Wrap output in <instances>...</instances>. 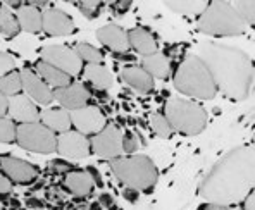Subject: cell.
Wrapping results in <instances>:
<instances>
[{
	"instance_id": "obj_35",
	"label": "cell",
	"mask_w": 255,
	"mask_h": 210,
	"mask_svg": "<svg viewBox=\"0 0 255 210\" xmlns=\"http://www.w3.org/2000/svg\"><path fill=\"white\" fill-rule=\"evenodd\" d=\"M12 67H14L12 57H10V55H7V54H2V52H0V78L5 76V74H9Z\"/></svg>"
},
{
	"instance_id": "obj_48",
	"label": "cell",
	"mask_w": 255,
	"mask_h": 210,
	"mask_svg": "<svg viewBox=\"0 0 255 210\" xmlns=\"http://www.w3.org/2000/svg\"><path fill=\"white\" fill-rule=\"evenodd\" d=\"M10 207H12L14 210H17V209L21 207V205H19V202H17L16 198H14V200H10Z\"/></svg>"
},
{
	"instance_id": "obj_47",
	"label": "cell",
	"mask_w": 255,
	"mask_h": 210,
	"mask_svg": "<svg viewBox=\"0 0 255 210\" xmlns=\"http://www.w3.org/2000/svg\"><path fill=\"white\" fill-rule=\"evenodd\" d=\"M90 210H102V205H100L99 202H93V204L90 205Z\"/></svg>"
},
{
	"instance_id": "obj_14",
	"label": "cell",
	"mask_w": 255,
	"mask_h": 210,
	"mask_svg": "<svg viewBox=\"0 0 255 210\" xmlns=\"http://www.w3.org/2000/svg\"><path fill=\"white\" fill-rule=\"evenodd\" d=\"M19 74H21V85L22 90L26 92V97L33 99L40 105H47L54 100V92L50 90V86H47L40 80L38 74L29 69H22Z\"/></svg>"
},
{
	"instance_id": "obj_23",
	"label": "cell",
	"mask_w": 255,
	"mask_h": 210,
	"mask_svg": "<svg viewBox=\"0 0 255 210\" xmlns=\"http://www.w3.org/2000/svg\"><path fill=\"white\" fill-rule=\"evenodd\" d=\"M43 126H47L52 133H67L71 127V117L69 112L64 108H48L42 112Z\"/></svg>"
},
{
	"instance_id": "obj_34",
	"label": "cell",
	"mask_w": 255,
	"mask_h": 210,
	"mask_svg": "<svg viewBox=\"0 0 255 210\" xmlns=\"http://www.w3.org/2000/svg\"><path fill=\"white\" fill-rule=\"evenodd\" d=\"M138 148H140V143H138L136 134L131 133V131H126L125 136H123V150L128 153H134L138 152Z\"/></svg>"
},
{
	"instance_id": "obj_39",
	"label": "cell",
	"mask_w": 255,
	"mask_h": 210,
	"mask_svg": "<svg viewBox=\"0 0 255 210\" xmlns=\"http://www.w3.org/2000/svg\"><path fill=\"white\" fill-rule=\"evenodd\" d=\"M131 7V2H114V3H111V9L114 10L116 14H125L128 9Z\"/></svg>"
},
{
	"instance_id": "obj_5",
	"label": "cell",
	"mask_w": 255,
	"mask_h": 210,
	"mask_svg": "<svg viewBox=\"0 0 255 210\" xmlns=\"http://www.w3.org/2000/svg\"><path fill=\"white\" fill-rule=\"evenodd\" d=\"M198 29L212 36H233L242 35L247 24L240 19L231 3L211 2L198 19Z\"/></svg>"
},
{
	"instance_id": "obj_10",
	"label": "cell",
	"mask_w": 255,
	"mask_h": 210,
	"mask_svg": "<svg viewBox=\"0 0 255 210\" xmlns=\"http://www.w3.org/2000/svg\"><path fill=\"white\" fill-rule=\"evenodd\" d=\"M69 117L71 124L76 127L78 133H81L83 136L85 134H93L95 136L107 124L104 114L97 107H81L76 108V110H71Z\"/></svg>"
},
{
	"instance_id": "obj_6",
	"label": "cell",
	"mask_w": 255,
	"mask_h": 210,
	"mask_svg": "<svg viewBox=\"0 0 255 210\" xmlns=\"http://www.w3.org/2000/svg\"><path fill=\"white\" fill-rule=\"evenodd\" d=\"M164 117L172 131L181 134H198L207 124V114L204 108L185 99H171L166 104Z\"/></svg>"
},
{
	"instance_id": "obj_18",
	"label": "cell",
	"mask_w": 255,
	"mask_h": 210,
	"mask_svg": "<svg viewBox=\"0 0 255 210\" xmlns=\"http://www.w3.org/2000/svg\"><path fill=\"white\" fill-rule=\"evenodd\" d=\"M121 78L126 85H129L138 93H150L153 90V80L152 76L136 66H126L121 71Z\"/></svg>"
},
{
	"instance_id": "obj_44",
	"label": "cell",
	"mask_w": 255,
	"mask_h": 210,
	"mask_svg": "<svg viewBox=\"0 0 255 210\" xmlns=\"http://www.w3.org/2000/svg\"><path fill=\"white\" fill-rule=\"evenodd\" d=\"M26 207H31V209H40V207H45V204L38 198H28L26 200Z\"/></svg>"
},
{
	"instance_id": "obj_43",
	"label": "cell",
	"mask_w": 255,
	"mask_h": 210,
	"mask_svg": "<svg viewBox=\"0 0 255 210\" xmlns=\"http://www.w3.org/2000/svg\"><path fill=\"white\" fill-rule=\"evenodd\" d=\"M7 108H9V100L5 99V95L0 93V117L7 114Z\"/></svg>"
},
{
	"instance_id": "obj_7",
	"label": "cell",
	"mask_w": 255,
	"mask_h": 210,
	"mask_svg": "<svg viewBox=\"0 0 255 210\" xmlns=\"http://www.w3.org/2000/svg\"><path fill=\"white\" fill-rule=\"evenodd\" d=\"M16 141L19 147L36 153H52L57 150V138L47 126L40 122L21 124L16 131Z\"/></svg>"
},
{
	"instance_id": "obj_9",
	"label": "cell",
	"mask_w": 255,
	"mask_h": 210,
	"mask_svg": "<svg viewBox=\"0 0 255 210\" xmlns=\"http://www.w3.org/2000/svg\"><path fill=\"white\" fill-rule=\"evenodd\" d=\"M92 147L93 153L107 160H116L123 155V133L116 124H106L100 133H97L92 138Z\"/></svg>"
},
{
	"instance_id": "obj_12",
	"label": "cell",
	"mask_w": 255,
	"mask_h": 210,
	"mask_svg": "<svg viewBox=\"0 0 255 210\" xmlns=\"http://www.w3.org/2000/svg\"><path fill=\"white\" fill-rule=\"evenodd\" d=\"M0 169L9 181H14L17 185H31L38 176V169L33 164L16 157H0Z\"/></svg>"
},
{
	"instance_id": "obj_28",
	"label": "cell",
	"mask_w": 255,
	"mask_h": 210,
	"mask_svg": "<svg viewBox=\"0 0 255 210\" xmlns=\"http://www.w3.org/2000/svg\"><path fill=\"white\" fill-rule=\"evenodd\" d=\"M22 90L21 85V74L19 73H9L0 78V93L2 95H17Z\"/></svg>"
},
{
	"instance_id": "obj_40",
	"label": "cell",
	"mask_w": 255,
	"mask_h": 210,
	"mask_svg": "<svg viewBox=\"0 0 255 210\" xmlns=\"http://www.w3.org/2000/svg\"><path fill=\"white\" fill-rule=\"evenodd\" d=\"M12 188V185H10V181L7 179V176L3 174V172H0V195H7Z\"/></svg>"
},
{
	"instance_id": "obj_2",
	"label": "cell",
	"mask_w": 255,
	"mask_h": 210,
	"mask_svg": "<svg viewBox=\"0 0 255 210\" xmlns=\"http://www.w3.org/2000/svg\"><path fill=\"white\" fill-rule=\"evenodd\" d=\"M197 57L204 62L217 90L233 100L249 97L254 86V66L245 52L219 43L197 45Z\"/></svg>"
},
{
	"instance_id": "obj_20",
	"label": "cell",
	"mask_w": 255,
	"mask_h": 210,
	"mask_svg": "<svg viewBox=\"0 0 255 210\" xmlns=\"http://www.w3.org/2000/svg\"><path fill=\"white\" fill-rule=\"evenodd\" d=\"M128 42H129V47H133L138 54H143L145 57L152 54H157L155 40H153V36L143 28L131 29V31L128 33Z\"/></svg>"
},
{
	"instance_id": "obj_37",
	"label": "cell",
	"mask_w": 255,
	"mask_h": 210,
	"mask_svg": "<svg viewBox=\"0 0 255 210\" xmlns=\"http://www.w3.org/2000/svg\"><path fill=\"white\" fill-rule=\"evenodd\" d=\"M86 172H88V176L92 178L93 185H97L99 188H104V181H102V176H100V172L97 171L93 166H90L88 169H86Z\"/></svg>"
},
{
	"instance_id": "obj_8",
	"label": "cell",
	"mask_w": 255,
	"mask_h": 210,
	"mask_svg": "<svg viewBox=\"0 0 255 210\" xmlns=\"http://www.w3.org/2000/svg\"><path fill=\"white\" fill-rule=\"evenodd\" d=\"M42 61L50 64L52 67L62 71L67 76H78L83 69V61L78 57V54L69 47H62V45H50L45 47L40 52Z\"/></svg>"
},
{
	"instance_id": "obj_24",
	"label": "cell",
	"mask_w": 255,
	"mask_h": 210,
	"mask_svg": "<svg viewBox=\"0 0 255 210\" xmlns=\"http://www.w3.org/2000/svg\"><path fill=\"white\" fill-rule=\"evenodd\" d=\"M141 69L147 71L152 78H159V80H166L171 73V62L162 54H152L143 57L141 61Z\"/></svg>"
},
{
	"instance_id": "obj_27",
	"label": "cell",
	"mask_w": 255,
	"mask_h": 210,
	"mask_svg": "<svg viewBox=\"0 0 255 210\" xmlns=\"http://www.w3.org/2000/svg\"><path fill=\"white\" fill-rule=\"evenodd\" d=\"M19 22L7 5H0V33L5 36H16L19 33Z\"/></svg>"
},
{
	"instance_id": "obj_32",
	"label": "cell",
	"mask_w": 255,
	"mask_h": 210,
	"mask_svg": "<svg viewBox=\"0 0 255 210\" xmlns=\"http://www.w3.org/2000/svg\"><path fill=\"white\" fill-rule=\"evenodd\" d=\"M17 127L7 117H0V143H12L16 140Z\"/></svg>"
},
{
	"instance_id": "obj_11",
	"label": "cell",
	"mask_w": 255,
	"mask_h": 210,
	"mask_svg": "<svg viewBox=\"0 0 255 210\" xmlns=\"http://www.w3.org/2000/svg\"><path fill=\"white\" fill-rule=\"evenodd\" d=\"M57 152L71 160L86 159L92 152L90 141L78 131H67L57 136Z\"/></svg>"
},
{
	"instance_id": "obj_49",
	"label": "cell",
	"mask_w": 255,
	"mask_h": 210,
	"mask_svg": "<svg viewBox=\"0 0 255 210\" xmlns=\"http://www.w3.org/2000/svg\"><path fill=\"white\" fill-rule=\"evenodd\" d=\"M86 197H74V204H85Z\"/></svg>"
},
{
	"instance_id": "obj_21",
	"label": "cell",
	"mask_w": 255,
	"mask_h": 210,
	"mask_svg": "<svg viewBox=\"0 0 255 210\" xmlns=\"http://www.w3.org/2000/svg\"><path fill=\"white\" fill-rule=\"evenodd\" d=\"M35 67H36V74H38L40 80L47 86H54L55 90H59V88H66V86L71 85V78L67 76V74H64L62 71L52 67L50 64L40 61V62H36Z\"/></svg>"
},
{
	"instance_id": "obj_15",
	"label": "cell",
	"mask_w": 255,
	"mask_h": 210,
	"mask_svg": "<svg viewBox=\"0 0 255 210\" xmlns=\"http://www.w3.org/2000/svg\"><path fill=\"white\" fill-rule=\"evenodd\" d=\"M7 114L10 115V121H19L22 124H29V122H38L40 112L36 105L31 102V99L26 95H16L9 100V108Z\"/></svg>"
},
{
	"instance_id": "obj_50",
	"label": "cell",
	"mask_w": 255,
	"mask_h": 210,
	"mask_svg": "<svg viewBox=\"0 0 255 210\" xmlns=\"http://www.w3.org/2000/svg\"><path fill=\"white\" fill-rule=\"evenodd\" d=\"M42 186H43V181H38L35 186H33V190H40V188H42Z\"/></svg>"
},
{
	"instance_id": "obj_25",
	"label": "cell",
	"mask_w": 255,
	"mask_h": 210,
	"mask_svg": "<svg viewBox=\"0 0 255 210\" xmlns=\"http://www.w3.org/2000/svg\"><path fill=\"white\" fill-rule=\"evenodd\" d=\"M85 78L95 86V90H100V92H107L112 86L111 73L102 64H88L85 67Z\"/></svg>"
},
{
	"instance_id": "obj_29",
	"label": "cell",
	"mask_w": 255,
	"mask_h": 210,
	"mask_svg": "<svg viewBox=\"0 0 255 210\" xmlns=\"http://www.w3.org/2000/svg\"><path fill=\"white\" fill-rule=\"evenodd\" d=\"M233 9L245 24L254 26V22H255V2L254 0H240V2H235Z\"/></svg>"
},
{
	"instance_id": "obj_31",
	"label": "cell",
	"mask_w": 255,
	"mask_h": 210,
	"mask_svg": "<svg viewBox=\"0 0 255 210\" xmlns=\"http://www.w3.org/2000/svg\"><path fill=\"white\" fill-rule=\"evenodd\" d=\"M150 127H152L153 133L160 138H169L171 133H172L169 122H167L166 117L160 115V114H153L152 117H150Z\"/></svg>"
},
{
	"instance_id": "obj_17",
	"label": "cell",
	"mask_w": 255,
	"mask_h": 210,
	"mask_svg": "<svg viewBox=\"0 0 255 210\" xmlns=\"http://www.w3.org/2000/svg\"><path fill=\"white\" fill-rule=\"evenodd\" d=\"M97 38L106 45L109 50L114 52V54H126L128 48H129L128 33H125L119 26H116V24L100 28L99 31H97Z\"/></svg>"
},
{
	"instance_id": "obj_19",
	"label": "cell",
	"mask_w": 255,
	"mask_h": 210,
	"mask_svg": "<svg viewBox=\"0 0 255 210\" xmlns=\"http://www.w3.org/2000/svg\"><path fill=\"white\" fill-rule=\"evenodd\" d=\"M64 186L74 197H90L93 190V181L86 171H71L64 176Z\"/></svg>"
},
{
	"instance_id": "obj_36",
	"label": "cell",
	"mask_w": 255,
	"mask_h": 210,
	"mask_svg": "<svg viewBox=\"0 0 255 210\" xmlns=\"http://www.w3.org/2000/svg\"><path fill=\"white\" fill-rule=\"evenodd\" d=\"M50 166H52V171H54L55 174H67V172L73 171V166L67 164V162H64V160H54Z\"/></svg>"
},
{
	"instance_id": "obj_46",
	"label": "cell",
	"mask_w": 255,
	"mask_h": 210,
	"mask_svg": "<svg viewBox=\"0 0 255 210\" xmlns=\"http://www.w3.org/2000/svg\"><path fill=\"white\" fill-rule=\"evenodd\" d=\"M202 210H231V209H228V207H221V205H205Z\"/></svg>"
},
{
	"instance_id": "obj_42",
	"label": "cell",
	"mask_w": 255,
	"mask_h": 210,
	"mask_svg": "<svg viewBox=\"0 0 255 210\" xmlns=\"http://www.w3.org/2000/svg\"><path fill=\"white\" fill-rule=\"evenodd\" d=\"M243 210H255V195L250 193L243 200Z\"/></svg>"
},
{
	"instance_id": "obj_38",
	"label": "cell",
	"mask_w": 255,
	"mask_h": 210,
	"mask_svg": "<svg viewBox=\"0 0 255 210\" xmlns=\"http://www.w3.org/2000/svg\"><path fill=\"white\" fill-rule=\"evenodd\" d=\"M99 204L102 205V207H107L111 210H116V204H114V198L111 197L109 193H102L99 198Z\"/></svg>"
},
{
	"instance_id": "obj_22",
	"label": "cell",
	"mask_w": 255,
	"mask_h": 210,
	"mask_svg": "<svg viewBox=\"0 0 255 210\" xmlns=\"http://www.w3.org/2000/svg\"><path fill=\"white\" fill-rule=\"evenodd\" d=\"M16 17L19 22V28L29 33H38L42 29V10L36 9V7L29 5H21L16 10Z\"/></svg>"
},
{
	"instance_id": "obj_41",
	"label": "cell",
	"mask_w": 255,
	"mask_h": 210,
	"mask_svg": "<svg viewBox=\"0 0 255 210\" xmlns=\"http://www.w3.org/2000/svg\"><path fill=\"white\" fill-rule=\"evenodd\" d=\"M138 197H140V193H138L136 190L133 188H126L125 190V198L129 204H134V202H138Z\"/></svg>"
},
{
	"instance_id": "obj_1",
	"label": "cell",
	"mask_w": 255,
	"mask_h": 210,
	"mask_svg": "<svg viewBox=\"0 0 255 210\" xmlns=\"http://www.w3.org/2000/svg\"><path fill=\"white\" fill-rule=\"evenodd\" d=\"M255 153L254 147H238L224 155L207 174L200 186V195L209 205H228L245 200L254 188Z\"/></svg>"
},
{
	"instance_id": "obj_26",
	"label": "cell",
	"mask_w": 255,
	"mask_h": 210,
	"mask_svg": "<svg viewBox=\"0 0 255 210\" xmlns=\"http://www.w3.org/2000/svg\"><path fill=\"white\" fill-rule=\"evenodd\" d=\"M209 3L205 0H167L166 7H169L171 10L178 14H183L186 17H195L202 16Z\"/></svg>"
},
{
	"instance_id": "obj_13",
	"label": "cell",
	"mask_w": 255,
	"mask_h": 210,
	"mask_svg": "<svg viewBox=\"0 0 255 210\" xmlns=\"http://www.w3.org/2000/svg\"><path fill=\"white\" fill-rule=\"evenodd\" d=\"M42 29L54 36H66L74 31V22L66 12L55 7H45L42 10Z\"/></svg>"
},
{
	"instance_id": "obj_45",
	"label": "cell",
	"mask_w": 255,
	"mask_h": 210,
	"mask_svg": "<svg viewBox=\"0 0 255 210\" xmlns=\"http://www.w3.org/2000/svg\"><path fill=\"white\" fill-rule=\"evenodd\" d=\"M114 57L119 59V61H134V55H129L128 52L126 54H116Z\"/></svg>"
},
{
	"instance_id": "obj_3",
	"label": "cell",
	"mask_w": 255,
	"mask_h": 210,
	"mask_svg": "<svg viewBox=\"0 0 255 210\" xmlns=\"http://www.w3.org/2000/svg\"><path fill=\"white\" fill-rule=\"evenodd\" d=\"M174 86L185 95L202 100H211L217 93L207 67L197 55H188L178 66L174 74Z\"/></svg>"
},
{
	"instance_id": "obj_16",
	"label": "cell",
	"mask_w": 255,
	"mask_h": 210,
	"mask_svg": "<svg viewBox=\"0 0 255 210\" xmlns=\"http://www.w3.org/2000/svg\"><path fill=\"white\" fill-rule=\"evenodd\" d=\"M54 99L57 100L62 107L69 108V110H76V108L86 107V102L90 100V92L85 85L73 83L66 88H59L54 92Z\"/></svg>"
},
{
	"instance_id": "obj_4",
	"label": "cell",
	"mask_w": 255,
	"mask_h": 210,
	"mask_svg": "<svg viewBox=\"0 0 255 210\" xmlns=\"http://www.w3.org/2000/svg\"><path fill=\"white\" fill-rule=\"evenodd\" d=\"M112 172L125 183L128 188L136 191H148L153 188L159 178L153 162L145 155H133V157H119L111 162Z\"/></svg>"
},
{
	"instance_id": "obj_30",
	"label": "cell",
	"mask_w": 255,
	"mask_h": 210,
	"mask_svg": "<svg viewBox=\"0 0 255 210\" xmlns=\"http://www.w3.org/2000/svg\"><path fill=\"white\" fill-rule=\"evenodd\" d=\"M74 52H76L78 57H80L81 61H85L88 64H102V61H104V55L100 54L95 47H92V45L80 43Z\"/></svg>"
},
{
	"instance_id": "obj_33",
	"label": "cell",
	"mask_w": 255,
	"mask_h": 210,
	"mask_svg": "<svg viewBox=\"0 0 255 210\" xmlns=\"http://www.w3.org/2000/svg\"><path fill=\"white\" fill-rule=\"evenodd\" d=\"M76 7L88 17V19H93V17H97L100 14L102 3L97 2V0H85V2H78Z\"/></svg>"
}]
</instances>
